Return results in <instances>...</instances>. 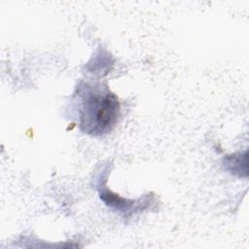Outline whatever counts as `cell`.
Instances as JSON below:
<instances>
[{
    "instance_id": "obj_1",
    "label": "cell",
    "mask_w": 249,
    "mask_h": 249,
    "mask_svg": "<svg viewBox=\"0 0 249 249\" xmlns=\"http://www.w3.org/2000/svg\"><path fill=\"white\" fill-rule=\"evenodd\" d=\"M80 128L90 135H103L110 132L120 118L118 97L107 88L86 85L80 92Z\"/></svg>"
},
{
    "instance_id": "obj_2",
    "label": "cell",
    "mask_w": 249,
    "mask_h": 249,
    "mask_svg": "<svg viewBox=\"0 0 249 249\" xmlns=\"http://www.w3.org/2000/svg\"><path fill=\"white\" fill-rule=\"evenodd\" d=\"M106 177L104 179V183L102 181L99 182L98 185V191L100 198L111 208L118 210L120 212H130L137 211L138 209L144 208L147 200H143L141 202L140 199L138 200H131V199H125L122 196H119L116 194H113L106 186Z\"/></svg>"
},
{
    "instance_id": "obj_3",
    "label": "cell",
    "mask_w": 249,
    "mask_h": 249,
    "mask_svg": "<svg viewBox=\"0 0 249 249\" xmlns=\"http://www.w3.org/2000/svg\"><path fill=\"white\" fill-rule=\"evenodd\" d=\"M224 164L231 173L239 177H247V151L227 156Z\"/></svg>"
}]
</instances>
